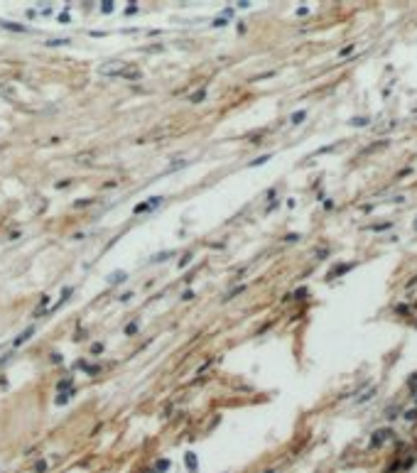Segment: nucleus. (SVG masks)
<instances>
[{"instance_id": "nucleus-1", "label": "nucleus", "mask_w": 417, "mask_h": 473, "mask_svg": "<svg viewBox=\"0 0 417 473\" xmlns=\"http://www.w3.org/2000/svg\"><path fill=\"white\" fill-rule=\"evenodd\" d=\"M32 334H35V326H30V329H27V331H25V334H20L18 339H15V346H20V343H25V341L30 339V336H32Z\"/></svg>"}, {"instance_id": "nucleus-2", "label": "nucleus", "mask_w": 417, "mask_h": 473, "mask_svg": "<svg viewBox=\"0 0 417 473\" xmlns=\"http://www.w3.org/2000/svg\"><path fill=\"white\" fill-rule=\"evenodd\" d=\"M157 204H162V199H150V201H145V206H137L135 211L140 213V211H148V208H155Z\"/></svg>"}, {"instance_id": "nucleus-3", "label": "nucleus", "mask_w": 417, "mask_h": 473, "mask_svg": "<svg viewBox=\"0 0 417 473\" xmlns=\"http://www.w3.org/2000/svg\"><path fill=\"white\" fill-rule=\"evenodd\" d=\"M5 30H13V32H27V27H22V25H13V22H0Z\"/></svg>"}, {"instance_id": "nucleus-4", "label": "nucleus", "mask_w": 417, "mask_h": 473, "mask_svg": "<svg viewBox=\"0 0 417 473\" xmlns=\"http://www.w3.org/2000/svg\"><path fill=\"white\" fill-rule=\"evenodd\" d=\"M388 436H390V432H378V434L373 436V444H376V446H378V444H383V441H385V439H388Z\"/></svg>"}, {"instance_id": "nucleus-5", "label": "nucleus", "mask_w": 417, "mask_h": 473, "mask_svg": "<svg viewBox=\"0 0 417 473\" xmlns=\"http://www.w3.org/2000/svg\"><path fill=\"white\" fill-rule=\"evenodd\" d=\"M302 120H304V111H300V113L292 115V123H295V125H297V123H302Z\"/></svg>"}, {"instance_id": "nucleus-6", "label": "nucleus", "mask_w": 417, "mask_h": 473, "mask_svg": "<svg viewBox=\"0 0 417 473\" xmlns=\"http://www.w3.org/2000/svg\"><path fill=\"white\" fill-rule=\"evenodd\" d=\"M267 160H270V154L260 157V160H253V162H250V167H258V165H263V162H267Z\"/></svg>"}, {"instance_id": "nucleus-7", "label": "nucleus", "mask_w": 417, "mask_h": 473, "mask_svg": "<svg viewBox=\"0 0 417 473\" xmlns=\"http://www.w3.org/2000/svg\"><path fill=\"white\" fill-rule=\"evenodd\" d=\"M351 123H354L356 128H363V125H368V120H363V118H354Z\"/></svg>"}, {"instance_id": "nucleus-8", "label": "nucleus", "mask_w": 417, "mask_h": 473, "mask_svg": "<svg viewBox=\"0 0 417 473\" xmlns=\"http://www.w3.org/2000/svg\"><path fill=\"white\" fill-rule=\"evenodd\" d=\"M373 392H376V387H371V390H368L366 395H361V398H359V402H366V400H368V398H373Z\"/></svg>"}, {"instance_id": "nucleus-9", "label": "nucleus", "mask_w": 417, "mask_h": 473, "mask_svg": "<svg viewBox=\"0 0 417 473\" xmlns=\"http://www.w3.org/2000/svg\"><path fill=\"white\" fill-rule=\"evenodd\" d=\"M351 52H354V47H343V49L339 52V54H341V57H346V54H351Z\"/></svg>"}, {"instance_id": "nucleus-10", "label": "nucleus", "mask_w": 417, "mask_h": 473, "mask_svg": "<svg viewBox=\"0 0 417 473\" xmlns=\"http://www.w3.org/2000/svg\"><path fill=\"white\" fill-rule=\"evenodd\" d=\"M113 10V3H103V13H111Z\"/></svg>"}, {"instance_id": "nucleus-11", "label": "nucleus", "mask_w": 417, "mask_h": 473, "mask_svg": "<svg viewBox=\"0 0 417 473\" xmlns=\"http://www.w3.org/2000/svg\"><path fill=\"white\" fill-rule=\"evenodd\" d=\"M415 226H417V221H415Z\"/></svg>"}]
</instances>
